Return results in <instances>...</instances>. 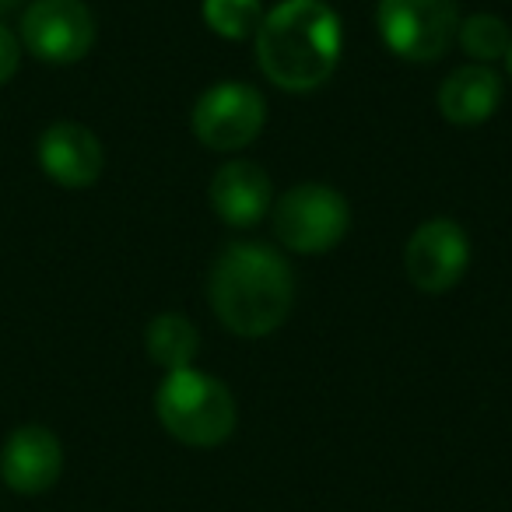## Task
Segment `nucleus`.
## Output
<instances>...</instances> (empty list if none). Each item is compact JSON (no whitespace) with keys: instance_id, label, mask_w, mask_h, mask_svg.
<instances>
[{"instance_id":"nucleus-9","label":"nucleus","mask_w":512,"mask_h":512,"mask_svg":"<svg viewBox=\"0 0 512 512\" xmlns=\"http://www.w3.org/2000/svg\"><path fill=\"white\" fill-rule=\"evenodd\" d=\"M64 449L60 439L43 425H25L4 442L0 453V477L18 495H43L60 481Z\"/></svg>"},{"instance_id":"nucleus-12","label":"nucleus","mask_w":512,"mask_h":512,"mask_svg":"<svg viewBox=\"0 0 512 512\" xmlns=\"http://www.w3.org/2000/svg\"><path fill=\"white\" fill-rule=\"evenodd\" d=\"M502 106V78L484 64L456 67L439 88V109L456 127H477Z\"/></svg>"},{"instance_id":"nucleus-2","label":"nucleus","mask_w":512,"mask_h":512,"mask_svg":"<svg viewBox=\"0 0 512 512\" xmlns=\"http://www.w3.org/2000/svg\"><path fill=\"white\" fill-rule=\"evenodd\" d=\"M341 18L323 0H281L256 29V64L285 92L327 85L341 60Z\"/></svg>"},{"instance_id":"nucleus-3","label":"nucleus","mask_w":512,"mask_h":512,"mask_svg":"<svg viewBox=\"0 0 512 512\" xmlns=\"http://www.w3.org/2000/svg\"><path fill=\"white\" fill-rule=\"evenodd\" d=\"M155 411L165 432L193 449L221 446L239 421L232 390L197 369L169 372L155 393Z\"/></svg>"},{"instance_id":"nucleus-5","label":"nucleus","mask_w":512,"mask_h":512,"mask_svg":"<svg viewBox=\"0 0 512 512\" xmlns=\"http://www.w3.org/2000/svg\"><path fill=\"white\" fill-rule=\"evenodd\" d=\"M376 25L397 57L432 64L453 46L460 15L456 0H379Z\"/></svg>"},{"instance_id":"nucleus-11","label":"nucleus","mask_w":512,"mask_h":512,"mask_svg":"<svg viewBox=\"0 0 512 512\" xmlns=\"http://www.w3.org/2000/svg\"><path fill=\"white\" fill-rule=\"evenodd\" d=\"M271 193H274L271 176H267L260 165L235 158V162L221 165V169L214 172L207 197H211L214 214H218L225 225L253 228L256 221L267 214V207H271Z\"/></svg>"},{"instance_id":"nucleus-16","label":"nucleus","mask_w":512,"mask_h":512,"mask_svg":"<svg viewBox=\"0 0 512 512\" xmlns=\"http://www.w3.org/2000/svg\"><path fill=\"white\" fill-rule=\"evenodd\" d=\"M18 60H22V46L11 36L4 25H0V85H8L18 71Z\"/></svg>"},{"instance_id":"nucleus-4","label":"nucleus","mask_w":512,"mask_h":512,"mask_svg":"<svg viewBox=\"0 0 512 512\" xmlns=\"http://www.w3.org/2000/svg\"><path fill=\"white\" fill-rule=\"evenodd\" d=\"M351 228V207L334 186L302 183L274 207V232L292 253H330Z\"/></svg>"},{"instance_id":"nucleus-7","label":"nucleus","mask_w":512,"mask_h":512,"mask_svg":"<svg viewBox=\"0 0 512 512\" xmlns=\"http://www.w3.org/2000/svg\"><path fill=\"white\" fill-rule=\"evenodd\" d=\"M22 39L46 64H74L95 43V18L81 0H36L22 18Z\"/></svg>"},{"instance_id":"nucleus-6","label":"nucleus","mask_w":512,"mask_h":512,"mask_svg":"<svg viewBox=\"0 0 512 512\" xmlns=\"http://www.w3.org/2000/svg\"><path fill=\"white\" fill-rule=\"evenodd\" d=\"M267 123V102L253 85L221 81L193 106V134L211 151H239L256 141Z\"/></svg>"},{"instance_id":"nucleus-1","label":"nucleus","mask_w":512,"mask_h":512,"mask_svg":"<svg viewBox=\"0 0 512 512\" xmlns=\"http://www.w3.org/2000/svg\"><path fill=\"white\" fill-rule=\"evenodd\" d=\"M214 316L235 337H267L288 320L295 302V274L288 260L264 242H232L214 260L211 281Z\"/></svg>"},{"instance_id":"nucleus-13","label":"nucleus","mask_w":512,"mask_h":512,"mask_svg":"<svg viewBox=\"0 0 512 512\" xmlns=\"http://www.w3.org/2000/svg\"><path fill=\"white\" fill-rule=\"evenodd\" d=\"M144 348H148V358L155 365H162V369H169V372H179V369H190V362L197 358L200 334L186 316L162 313L144 330Z\"/></svg>"},{"instance_id":"nucleus-18","label":"nucleus","mask_w":512,"mask_h":512,"mask_svg":"<svg viewBox=\"0 0 512 512\" xmlns=\"http://www.w3.org/2000/svg\"><path fill=\"white\" fill-rule=\"evenodd\" d=\"M505 57H509V71H512V46H509V53H505Z\"/></svg>"},{"instance_id":"nucleus-17","label":"nucleus","mask_w":512,"mask_h":512,"mask_svg":"<svg viewBox=\"0 0 512 512\" xmlns=\"http://www.w3.org/2000/svg\"><path fill=\"white\" fill-rule=\"evenodd\" d=\"M15 4H18V0H0V15H4V11H11Z\"/></svg>"},{"instance_id":"nucleus-10","label":"nucleus","mask_w":512,"mask_h":512,"mask_svg":"<svg viewBox=\"0 0 512 512\" xmlns=\"http://www.w3.org/2000/svg\"><path fill=\"white\" fill-rule=\"evenodd\" d=\"M39 165L53 183L67 190H85L102 176V155L99 137L81 123H53L39 141Z\"/></svg>"},{"instance_id":"nucleus-14","label":"nucleus","mask_w":512,"mask_h":512,"mask_svg":"<svg viewBox=\"0 0 512 512\" xmlns=\"http://www.w3.org/2000/svg\"><path fill=\"white\" fill-rule=\"evenodd\" d=\"M200 15L207 29L218 32L221 39H249L264 22V4L260 0H204Z\"/></svg>"},{"instance_id":"nucleus-8","label":"nucleus","mask_w":512,"mask_h":512,"mask_svg":"<svg viewBox=\"0 0 512 512\" xmlns=\"http://www.w3.org/2000/svg\"><path fill=\"white\" fill-rule=\"evenodd\" d=\"M470 264V239L456 221L432 218L425 225L414 228L404 249V271L414 288L421 292H449L460 285Z\"/></svg>"},{"instance_id":"nucleus-15","label":"nucleus","mask_w":512,"mask_h":512,"mask_svg":"<svg viewBox=\"0 0 512 512\" xmlns=\"http://www.w3.org/2000/svg\"><path fill=\"white\" fill-rule=\"evenodd\" d=\"M460 46L467 50V57L474 60H498L509 53L512 36H509V25L502 22L498 15H470L467 22H460Z\"/></svg>"}]
</instances>
